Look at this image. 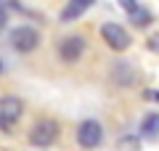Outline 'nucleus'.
<instances>
[{"instance_id": "nucleus-1", "label": "nucleus", "mask_w": 159, "mask_h": 151, "mask_svg": "<svg viewBox=\"0 0 159 151\" xmlns=\"http://www.w3.org/2000/svg\"><path fill=\"white\" fill-rule=\"evenodd\" d=\"M56 135H58V125L53 119H40L29 130V143L32 146H51L56 140Z\"/></svg>"}, {"instance_id": "nucleus-2", "label": "nucleus", "mask_w": 159, "mask_h": 151, "mask_svg": "<svg viewBox=\"0 0 159 151\" xmlns=\"http://www.w3.org/2000/svg\"><path fill=\"white\" fill-rule=\"evenodd\" d=\"M77 140H80L82 149H96V146H101V140H103L101 122H96V119H85V122L80 125V130H77Z\"/></svg>"}, {"instance_id": "nucleus-3", "label": "nucleus", "mask_w": 159, "mask_h": 151, "mask_svg": "<svg viewBox=\"0 0 159 151\" xmlns=\"http://www.w3.org/2000/svg\"><path fill=\"white\" fill-rule=\"evenodd\" d=\"M101 37L106 40V45L109 48H114V50H127L130 48V34H127V29L125 27H119V24H103L101 27Z\"/></svg>"}, {"instance_id": "nucleus-4", "label": "nucleus", "mask_w": 159, "mask_h": 151, "mask_svg": "<svg viewBox=\"0 0 159 151\" xmlns=\"http://www.w3.org/2000/svg\"><path fill=\"white\" fill-rule=\"evenodd\" d=\"M40 43V34L34 32L32 27H16L11 32V45L19 50V53H29V50H34Z\"/></svg>"}, {"instance_id": "nucleus-5", "label": "nucleus", "mask_w": 159, "mask_h": 151, "mask_svg": "<svg viewBox=\"0 0 159 151\" xmlns=\"http://www.w3.org/2000/svg\"><path fill=\"white\" fill-rule=\"evenodd\" d=\"M21 117V101L13 98V95H6L0 98V122L3 125H11Z\"/></svg>"}, {"instance_id": "nucleus-6", "label": "nucleus", "mask_w": 159, "mask_h": 151, "mask_svg": "<svg viewBox=\"0 0 159 151\" xmlns=\"http://www.w3.org/2000/svg\"><path fill=\"white\" fill-rule=\"evenodd\" d=\"M82 48H85V40L80 37V34H69V37L61 43V48H58V50H61V58H64V61L72 64V61H77V58L82 56Z\"/></svg>"}, {"instance_id": "nucleus-7", "label": "nucleus", "mask_w": 159, "mask_h": 151, "mask_svg": "<svg viewBox=\"0 0 159 151\" xmlns=\"http://www.w3.org/2000/svg\"><path fill=\"white\" fill-rule=\"evenodd\" d=\"M141 135L143 138H159V114H148L141 122Z\"/></svg>"}, {"instance_id": "nucleus-8", "label": "nucleus", "mask_w": 159, "mask_h": 151, "mask_svg": "<svg viewBox=\"0 0 159 151\" xmlns=\"http://www.w3.org/2000/svg\"><path fill=\"white\" fill-rule=\"evenodd\" d=\"M114 82H122V85H133L135 82V72H133L130 66H127V64H117V66H114Z\"/></svg>"}, {"instance_id": "nucleus-9", "label": "nucleus", "mask_w": 159, "mask_h": 151, "mask_svg": "<svg viewBox=\"0 0 159 151\" xmlns=\"http://www.w3.org/2000/svg\"><path fill=\"white\" fill-rule=\"evenodd\" d=\"M85 8H88V6H82L80 0H69V6L61 11V19H64V21H74V19L85 11Z\"/></svg>"}, {"instance_id": "nucleus-10", "label": "nucleus", "mask_w": 159, "mask_h": 151, "mask_svg": "<svg viewBox=\"0 0 159 151\" xmlns=\"http://www.w3.org/2000/svg\"><path fill=\"white\" fill-rule=\"evenodd\" d=\"M130 21L135 24V27H148V24H151V13L146 11V8H133L130 11Z\"/></svg>"}, {"instance_id": "nucleus-11", "label": "nucleus", "mask_w": 159, "mask_h": 151, "mask_svg": "<svg viewBox=\"0 0 159 151\" xmlns=\"http://www.w3.org/2000/svg\"><path fill=\"white\" fill-rule=\"evenodd\" d=\"M6 21H8V8H6V3L0 0V27H6Z\"/></svg>"}, {"instance_id": "nucleus-12", "label": "nucleus", "mask_w": 159, "mask_h": 151, "mask_svg": "<svg viewBox=\"0 0 159 151\" xmlns=\"http://www.w3.org/2000/svg\"><path fill=\"white\" fill-rule=\"evenodd\" d=\"M117 3H119V6H122V8H125V11H127V13H130V11H133V8H135V6H138L135 0H117Z\"/></svg>"}, {"instance_id": "nucleus-13", "label": "nucleus", "mask_w": 159, "mask_h": 151, "mask_svg": "<svg viewBox=\"0 0 159 151\" xmlns=\"http://www.w3.org/2000/svg\"><path fill=\"white\" fill-rule=\"evenodd\" d=\"M148 48H151L154 53H159V34H154V37H148Z\"/></svg>"}, {"instance_id": "nucleus-14", "label": "nucleus", "mask_w": 159, "mask_h": 151, "mask_svg": "<svg viewBox=\"0 0 159 151\" xmlns=\"http://www.w3.org/2000/svg\"><path fill=\"white\" fill-rule=\"evenodd\" d=\"M146 98H157V101H159V90H148V93H146Z\"/></svg>"}, {"instance_id": "nucleus-15", "label": "nucleus", "mask_w": 159, "mask_h": 151, "mask_svg": "<svg viewBox=\"0 0 159 151\" xmlns=\"http://www.w3.org/2000/svg\"><path fill=\"white\" fill-rule=\"evenodd\" d=\"M80 3H82V6H93V3H96V0H80Z\"/></svg>"}, {"instance_id": "nucleus-16", "label": "nucleus", "mask_w": 159, "mask_h": 151, "mask_svg": "<svg viewBox=\"0 0 159 151\" xmlns=\"http://www.w3.org/2000/svg\"><path fill=\"white\" fill-rule=\"evenodd\" d=\"M0 72H3V64H0Z\"/></svg>"}]
</instances>
